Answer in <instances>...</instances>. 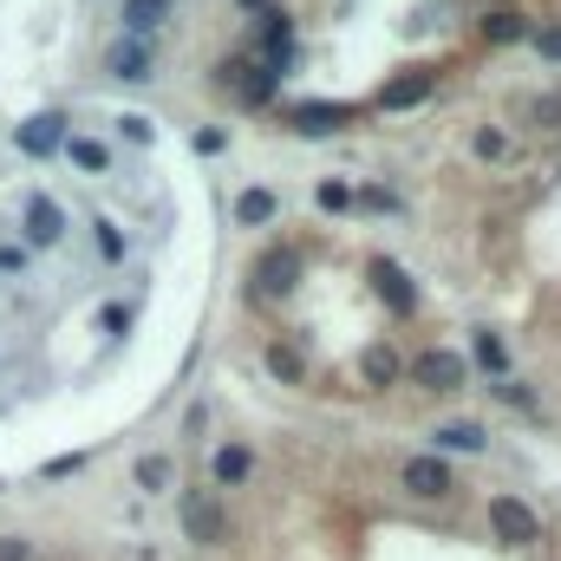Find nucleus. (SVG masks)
Wrapping results in <instances>:
<instances>
[{"instance_id":"obj_1","label":"nucleus","mask_w":561,"mask_h":561,"mask_svg":"<svg viewBox=\"0 0 561 561\" xmlns=\"http://www.w3.org/2000/svg\"><path fill=\"white\" fill-rule=\"evenodd\" d=\"M183 529H190V542H203V549L229 542V523H222V510H216L209 490H190V497H183Z\"/></svg>"},{"instance_id":"obj_2","label":"nucleus","mask_w":561,"mask_h":561,"mask_svg":"<svg viewBox=\"0 0 561 561\" xmlns=\"http://www.w3.org/2000/svg\"><path fill=\"white\" fill-rule=\"evenodd\" d=\"M490 529H497L503 542H516V549L542 536V523H536V510H529V503H516V497H490Z\"/></svg>"},{"instance_id":"obj_3","label":"nucleus","mask_w":561,"mask_h":561,"mask_svg":"<svg viewBox=\"0 0 561 561\" xmlns=\"http://www.w3.org/2000/svg\"><path fill=\"white\" fill-rule=\"evenodd\" d=\"M275 78H281L275 65H242V59H222V65H216V85H235V92H242L248 105L275 98Z\"/></svg>"},{"instance_id":"obj_4","label":"nucleus","mask_w":561,"mask_h":561,"mask_svg":"<svg viewBox=\"0 0 561 561\" xmlns=\"http://www.w3.org/2000/svg\"><path fill=\"white\" fill-rule=\"evenodd\" d=\"M255 288H261V294H294V288H301V255H294V248H275V255H261V268H255Z\"/></svg>"},{"instance_id":"obj_5","label":"nucleus","mask_w":561,"mask_h":561,"mask_svg":"<svg viewBox=\"0 0 561 561\" xmlns=\"http://www.w3.org/2000/svg\"><path fill=\"white\" fill-rule=\"evenodd\" d=\"M431 72H399L392 85H379V111H412V105H425L431 98Z\"/></svg>"},{"instance_id":"obj_6","label":"nucleus","mask_w":561,"mask_h":561,"mask_svg":"<svg viewBox=\"0 0 561 561\" xmlns=\"http://www.w3.org/2000/svg\"><path fill=\"white\" fill-rule=\"evenodd\" d=\"M373 288H379V301H386L392 314H412V307H418V288L405 281L399 261H373Z\"/></svg>"},{"instance_id":"obj_7","label":"nucleus","mask_w":561,"mask_h":561,"mask_svg":"<svg viewBox=\"0 0 561 561\" xmlns=\"http://www.w3.org/2000/svg\"><path fill=\"white\" fill-rule=\"evenodd\" d=\"M59 144H65V118H59V111H39V118L20 124V150H26V157H46V150H59Z\"/></svg>"},{"instance_id":"obj_8","label":"nucleus","mask_w":561,"mask_h":561,"mask_svg":"<svg viewBox=\"0 0 561 561\" xmlns=\"http://www.w3.org/2000/svg\"><path fill=\"white\" fill-rule=\"evenodd\" d=\"M412 379L431 386V392H458V386H464V359H458V353H425V359L412 366Z\"/></svg>"},{"instance_id":"obj_9","label":"nucleus","mask_w":561,"mask_h":561,"mask_svg":"<svg viewBox=\"0 0 561 561\" xmlns=\"http://www.w3.org/2000/svg\"><path fill=\"white\" fill-rule=\"evenodd\" d=\"M405 490H412V497H444V490H451V464H444L438 451H431V458H412V464H405Z\"/></svg>"},{"instance_id":"obj_10","label":"nucleus","mask_w":561,"mask_h":561,"mask_svg":"<svg viewBox=\"0 0 561 561\" xmlns=\"http://www.w3.org/2000/svg\"><path fill=\"white\" fill-rule=\"evenodd\" d=\"M65 235V216H59V203H46V196H33L26 203V242H39V248H52Z\"/></svg>"},{"instance_id":"obj_11","label":"nucleus","mask_w":561,"mask_h":561,"mask_svg":"<svg viewBox=\"0 0 561 561\" xmlns=\"http://www.w3.org/2000/svg\"><path fill=\"white\" fill-rule=\"evenodd\" d=\"M353 111L346 105H294V131H307V137H327V131H340Z\"/></svg>"},{"instance_id":"obj_12","label":"nucleus","mask_w":561,"mask_h":561,"mask_svg":"<svg viewBox=\"0 0 561 561\" xmlns=\"http://www.w3.org/2000/svg\"><path fill=\"white\" fill-rule=\"evenodd\" d=\"M431 438H438V458H444V451H484V444H490V431H484V425H464V418H458V425H438Z\"/></svg>"},{"instance_id":"obj_13","label":"nucleus","mask_w":561,"mask_h":561,"mask_svg":"<svg viewBox=\"0 0 561 561\" xmlns=\"http://www.w3.org/2000/svg\"><path fill=\"white\" fill-rule=\"evenodd\" d=\"M248 471H255V458H248L242 444H222V451L209 458V477H216V484H242Z\"/></svg>"},{"instance_id":"obj_14","label":"nucleus","mask_w":561,"mask_h":561,"mask_svg":"<svg viewBox=\"0 0 561 561\" xmlns=\"http://www.w3.org/2000/svg\"><path fill=\"white\" fill-rule=\"evenodd\" d=\"M261 39H268L275 59H288V46H294V20H288L281 7H268V13H261Z\"/></svg>"},{"instance_id":"obj_15","label":"nucleus","mask_w":561,"mask_h":561,"mask_svg":"<svg viewBox=\"0 0 561 561\" xmlns=\"http://www.w3.org/2000/svg\"><path fill=\"white\" fill-rule=\"evenodd\" d=\"M275 190H242V203H235V216L248 222V229H261V222H275Z\"/></svg>"},{"instance_id":"obj_16","label":"nucleus","mask_w":561,"mask_h":561,"mask_svg":"<svg viewBox=\"0 0 561 561\" xmlns=\"http://www.w3.org/2000/svg\"><path fill=\"white\" fill-rule=\"evenodd\" d=\"M359 373H366V386H392V379H399V353H392V346H373V353L359 359Z\"/></svg>"},{"instance_id":"obj_17","label":"nucleus","mask_w":561,"mask_h":561,"mask_svg":"<svg viewBox=\"0 0 561 561\" xmlns=\"http://www.w3.org/2000/svg\"><path fill=\"white\" fill-rule=\"evenodd\" d=\"M111 72H118V78H150V59H144V46H137V39H124V46L111 52Z\"/></svg>"},{"instance_id":"obj_18","label":"nucleus","mask_w":561,"mask_h":561,"mask_svg":"<svg viewBox=\"0 0 561 561\" xmlns=\"http://www.w3.org/2000/svg\"><path fill=\"white\" fill-rule=\"evenodd\" d=\"M163 13H170V0H124V26L131 33H150Z\"/></svg>"},{"instance_id":"obj_19","label":"nucleus","mask_w":561,"mask_h":561,"mask_svg":"<svg viewBox=\"0 0 561 561\" xmlns=\"http://www.w3.org/2000/svg\"><path fill=\"white\" fill-rule=\"evenodd\" d=\"M484 39L510 46V39H523V20H516V13H490V20H484Z\"/></svg>"},{"instance_id":"obj_20","label":"nucleus","mask_w":561,"mask_h":561,"mask_svg":"<svg viewBox=\"0 0 561 561\" xmlns=\"http://www.w3.org/2000/svg\"><path fill=\"white\" fill-rule=\"evenodd\" d=\"M477 366H484V373H503V366H510V353H503L497 333H477Z\"/></svg>"},{"instance_id":"obj_21","label":"nucleus","mask_w":561,"mask_h":561,"mask_svg":"<svg viewBox=\"0 0 561 561\" xmlns=\"http://www.w3.org/2000/svg\"><path fill=\"white\" fill-rule=\"evenodd\" d=\"M268 373H281V379H301V373H307V359H301L294 346H268Z\"/></svg>"},{"instance_id":"obj_22","label":"nucleus","mask_w":561,"mask_h":561,"mask_svg":"<svg viewBox=\"0 0 561 561\" xmlns=\"http://www.w3.org/2000/svg\"><path fill=\"white\" fill-rule=\"evenodd\" d=\"M72 163H78V170H105V144H92V137H72Z\"/></svg>"},{"instance_id":"obj_23","label":"nucleus","mask_w":561,"mask_h":561,"mask_svg":"<svg viewBox=\"0 0 561 561\" xmlns=\"http://www.w3.org/2000/svg\"><path fill=\"white\" fill-rule=\"evenodd\" d=\"M137 484H144V490H163V484H170V464H163V458H144V464H137Z\"/></svg>"},{"instance_id":"obj_24","label":"nucleus","mask_w":561,"mask_h":561,"mask_svg":"<svg viewBox=\"0 0 561 561\" xmlns=\"http://www.w3.org/2000/svg\"><path fill=\"white\" fill-rule=\"evenodd\" d=\"M98 255H105V261H118V255H124V235H118L111 222H98Z\"/></svg>"},{"instance_id":"obj_25","label":"nucleus","mask_w":561,"mask_h":561,"mask_svg":"<svg viewBox=\"0 0 561 561\" xmlns=\"http://www.w3.org/2000/svg\"><path fill=\"white\" fill-rule=\"evenodd\" d=\"M346 203H353L346 183H320V209H346Z\"/></svg>"},{"instance_id":"obj_26","label":"nucleus","mask_w":561,"mask_h":561,"mask_svg":"<svg viewBox=\"0 0 561 561\" xmlns=\"http://www.w3.org/2000/svg\"><path fill=\"white\" fill-rule=\"evenodd\" d=\"M536 52H542V59H561V26H542V33H536Z\"/></svg>"},{"instance_id":"obj_27","label":"nucleus","mask_w":561,"mask_h":561,"mask_svg":"<svg viewBox=\"0 0 561 561\" xmlns=\"http://www.w3.org/2000/svg\"><path fill=\"white\" fill-rule=\"evenodd\" d=\"M0 561H33V549H26L20 536H7V542H0Z\"/></svg>"},{"instance_id":"obj_28","label":"nucleus","mask_w":561,"mask_h":561,"mask_svg":"<svg viewBox=\"0 0 561 561\" xmlns=\"http://www.w3.org/2000/svg\"><path fill=\"white\" fill-rule=\"evenodd\" d=\"M222 144H229V137H222V131H196V150H203V157H216V150H222Z\"/></svg>"},{"instance_id":"obj_29","label":"nucleus","mask_w":561,"mask_h":561,"mask_svg":"<svg viewBox=\"0 0 561 561\" xmlns=\"http://www.w3.org/2000/svg\"><path fill=\"white\" fill-rule=\"evenodd\" d=\"M242 7H268V0H242Z\"/></svg>"}]
</instances>
